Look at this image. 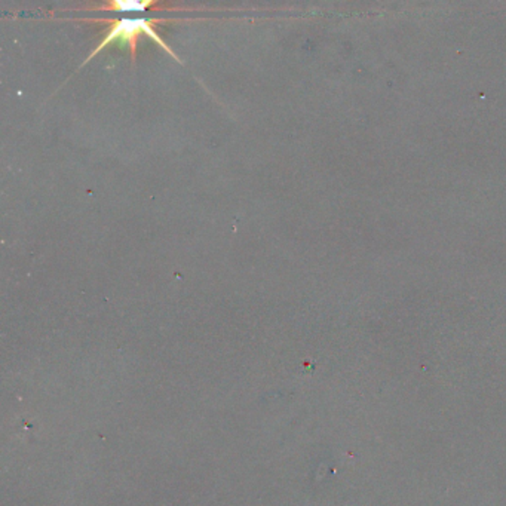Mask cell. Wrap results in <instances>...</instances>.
I'll list each match as a JSON object with an SVG mask.
<instances>
[{
  "label": "cell",
  "instance_id": "cell-2",
  "mask_svg": "<svg viewBox=\"0 0 506 506\" xmlns=\"http://www.w3.org/2000/svg\"><path fill=\"white\" fill-rule=\"evenodd\" d=\"M86 8L95 10H116V13H141L147 8H174V5L168 2L158 5L153 0H113V2L89 3Z\"/></svg>",
  "mask_w": 506,
  "mask_h": 506
},
{
  "label": "cell",
  "instance_id": "cell-1",
  "mask_svg": "<svg viewBox=\"0 0 506 506\" xmlns=\"http://www.w3.org/2000/svg\"><path fill=\"white\" fill-rule=\"evenodd\" d=\"M88 22H105L109 26L105 38L97 45V48L91 51V54L86 56L84 64L89 63L97 54H100L102 49H106L112 43H119V46H125V48L130 49L131 60L135 63L137 60V43L138 39L141 38V34H146L147 38H151L159 48H162L168 55H171L177 63H183L180 56L174 52V49L164 40V38L156 31V24L159 22H167L168 20L164 18H155V20H147V18H122V20H85ZM82 64V66H84Z\"/></svg>",
  "mask_w": 506,
  "mask_h": 506
}]
</instances>
